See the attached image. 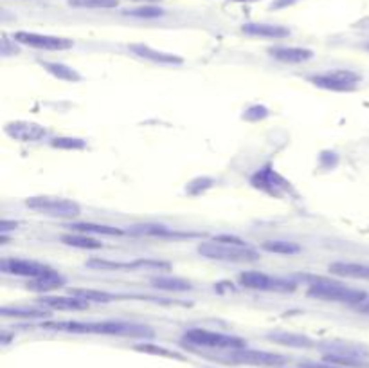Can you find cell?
Instances as JSON below:
<instances>
[{
  "label": "cell",
  "mask_w": 369,
  "mask_h": 368,
  "mask_svg": "<svg viewBox=\"0 0 369 368\" xmlns=\"http://www.w3.org/2000/svg\"><path fill=\"white\" fill-rule=\"evenodd\" d=\"M51 147L60 150H83L87 143L80 138H56L51 141Z\"/></svg>",
  "instance_id": "4dcf8cb0"
},
{
  "label": "cell",
  "mask_w": 369,
  "mask_h": 368,
  "mask_svg": "<svg viewBox=\"0 0 369 368\" xmlns=\"http://www.w3.org/2000/svg\"><path fill=\"white\" fill-rule=\"evenodd\" d=\"M124 14H130V17H137V19H159L164 14V10H161L159 6L144 4L141 8H135V10L124 11Z\"/></svg>",
  "instance_id": "f546056e"
},
{
  "label": "cell",
  "mask_w": 369,
  "mask_h": 368,
  "mask_svg": "<svg viewBox=\"0 0 369 368\" xmlns=\"http://www.w3.org/2000/svg\"><path fill=\"white\" fill-rule=\"evenodd\" d=\"M240 283L247 289H256V291H274V292H287L295 289V283L283 280V278L269 277L260 271H245L238 277Z\"/></svg>",
  "instance_id": "ba28073f"
},
{
  "label": "cell",
  "mask_w": 369,
  "mask_h": 368,
  "mask_svg": "<svg viewBox=\"0 0 369 368\" xmlns=\"http://www.w3.org/2000/svg\"><path fill=\"white\" fill-rule=\"evenodd\" d=\"M132 2H144V4H155V2H162V0H132Z\"/></svg>",
  "instance_id": "e575fe53"
},
{
  "label": "cell",
  "mask_w": 369,
  "mask_h": 368,
  "mask_svg": "<svg viewBox=\"0 0 369 368\" xmlns=\"http://www.w3.org/2000/svg\"><path fill=\"white\" fill-rule=\"evenodd\" d=\"M322 354L339 356V358H348L360 363H369V349L366 345L351 343V341H328L321 345Z\"/></svg>",
  "instance_id": "4fadbf2b"
},
{
  "label": "cell",
  "mask_w": 369,
  "mask_h": 368,
  "mask_svg": "<svg viewBox=\"0 0 369 368\" xmlns=\"http://www.w3.org/2000/svg\"><path fill=\"white\" fill-rule=\"evenodd\" d=\"M301 368H342V367H337V365L328 363V361H321V363H313V361H303V363H301Z\"/></svg>",
  "instance_id": "d6a6232c"
},
{
  "label": "cell",
  "mask_w": 369,
  "mask_h": 368,
  "mask_svg": "<svg viewBox=\"0 0 369 368\" xmlns=\"http://www.w3.org/2000/svg\"><path fill=\"white\" fill-rule=\"evenodd\" d=\"M42 63V67L52 74L58 80H63V82H80L81 76L78 74L74 69H71L65 63H58V62H40Z\"/></svg>",
  "instance_id": "7402d4cb"
},
{
  "label": "cell",
  "mask_w": 369,
  "mask_h": 368,
  "mask_svg": "<svg viewBox=\"0 0 369 368\" xmlns=\"http://www.w3.org/2000/svg\"><path fill=\"white\" fill-rule=\"evenodd\" d=\"M0 269L8 274H14V277H25V278H40L51 273L52 269L49 266L36 260L27 259H4L0 262Z\"/></svg>",
  "instance_id": "8fae6325"
},
{
  "label": "cell",
  "mask_w": 369,
  "mask_h": 368,
  "mask_svg": "<svg viewBox=\"0 0 369 368\" xmlns=\"http://www.w3.org/2000/svg\"><path fill=\"white\" fill-rule=\"evenodd\" d=\"M298 0H274L270 4V10H283V8H289V6L295 4Z\"/></svg>",
  "instance_id": "836d02e7"
},
{
  "label": "cell",
  "mask_w": 369,
  "mask_h": 368,
  "mask_svg": "<svg viewBox=\"0 0 369 368\" xmlns=\"http://www.w3.org/2000/svg\"><path fill=\"white\" fill-rule=\"evenodd\" d=\"M182 341L194 345V347H208V349L238 350L247 347V341L238 336L222 334V332H213V330L205 329H190L184 334Z\"/></svg>",
  "instance_id": "277c9868"
},
{
  "label": "cell",
  "mask_w": 369,
  "mask_h": 368,
  "mask_svg": "<svg viewBox=\"0 0 369 368\" xmlns=\"http://www.w3.org/2000/svg\"><path fill=\"white\" fill-rule=\"evenodd\" d=\"M270 341H274L278 345H284V347H293V349H308L312 347L313 341L304 334H295V332H284V330H278V332H269L267 334Z\"/></svg>",
  "instance_id": "d6986e66"
},
{
  "label": "cell",
  "mask_w": 369,
  "mask_h": 368,
  "mask_svg": "<svg viewBox=\"0 0 369 368\" xmlns=\"http://www.w3.org/2000/svg\"><path fill=\"white\" fill-rule=\"evenodd\" d=\"M62 242L65 246H72V248L80 249H101L103 244L98 242L96 239L89 237L85 233H65L62 235Z\"/></svg>",
  "instance_id": "603a6c76"
},
{
  "label": "cell",
  "mask_w": 369,
  "mask_h": 368,
  "mask_svg": "<svg viewBox=\"0 0 369 368\" xmlns=\"http://www.w3.org/2000/svg\"><path fill=\"white\" fill-rule=\"evenodd\" d=\"M4 132L11 139L22 141V143H34V141L47 138V129L34 121H10L5 123Z\"/></svg>",
  "instance_id": "7c38bea8"
},
{
  "label": "cell",
  "mask_w": 369,
  "mask_h": 368,
  "mask_svg": "<svg viewBox=\"0 0 369 368\" xmlns=\"http://www.w3.org/2000/svg\"><path fill=\"white\" fill-rule=\"evenodd\" d=\"M72 8H87V10H112L118 8L119 0H69Z\"/></svg>",
  "instance_id": "f1b7e54d"
},
{
  "label": "cell",
  "mask_w": 369,
  "mask_h": 368,
  "mask_svg": "<svg viewBox=\"0 0 369 368\" xmlns=\"http://www.w3.org/2000/svg\"><path fill=\"white\" fill-rule=\"evenodd\" d=\"M269 54L276 60L284 63H303L312 60L313 51L304 47H284V45H276L269 49Z\"/></svg>",
  "instance_id": "9a60e30c"
},
{
  "label": "cell",
  "mask_w": 369,
  "mask_h": 368,
  "mask_svg": "<svg viewBox=\"0 0 369 368\" xmlns=\"http://www.w3.org/2000/svg\"><path fill=\"white\" fill-rule=\"evenodd\" d=\"M40 303L52 311H85L89 309V301L76 296H43Z\"/></svg>",
  "instance_id": "2e32d148"
},
{
  "label": "cell",
  "mask_w": 369,
  "mask_h": 368,
  "mask_svg": "<svg viewBox=\"0 0 369 368\" xmlns=\"http://www.w3.org/2000/svg\"><path fill=\"white\" fill-rule=\"evenodd\" d=\"M63 283H65V278L58 273V271H54V269H52L51 273H47L45 277H40V278H34V280H31L27 287L31 289V291L49 292V291H56V289L63 287Z\"/></svg>",
  "instance_id": "ffe728a7"
},
{
  "label": "cell",
  "mask_w": 369,
  "mask_h": 368,
  "mask_svg": "<svg viewBox=\"0 0 369 368\" xmlns=\"http://www.w3.org/2000/svg\"><path fill=\"white\" fill-rule=\"evenodd\" d=\"M2 318H24V320H34V318H45L47 311L42 309H29V307H2L0 309Z\"/></svg>",
  "instance_id": "cb8c5ba5"
},
{
  "label": "cell",
  "mask_w": 369,
  "mask_h": 368,
  "mask_svg": "<svg viewBox=\"0 0 369 368\" xmlns=\"http://www.w3.org/2000/svg\"><path fill=\"white\" fill-rule=\"evenodd\" d=\"M197 251L205 259L222 260V262L243 263L256 262L260 259V253L252 246L240 239H234V237H225V235L214 240H209V242H202L197 248Z\"/></svg>",
  "instance_id": "6da1fadb"
},
{
  "label": "cell",
  "mask_w": 369,
  "mask_h": 368,
  "mask_svg": "<svg viewBox=\"0 0 369 368\" xmlns=\"http://www.w3.org/2000/svg\"><path fill=\"white\" fill-rule=\"evenodd\" d=\"M263 249L269 251V253H276V255H295L301 251L298 244L293 242H287V240H267L263 242Z\"/></svg>",
  "instance_id": "83f0119b"
},
{
  "label": "cell",
  "mask_w": 369,
  "mask_h": 368,
  "mask_svg": "<svg viewBox=\"0 0 369 368\" xmlns=\"http://www.w3.org/2000/svg\"><path fill=\"white\" fill-rule=\"evenodd\" d=\"M72 231L76 233H96V235H121L123 231L119 228H112V226H103V224H92V222H85V224H71L69 226Z\"/></svg>",
  "instance_id": "4316f807"
},
{
  "label": "cell",
  "mask_w": 369,
  "mask_h": 368,
  "mask_svg": "<svg viewBox=\"0 0 369 368\" xmlns=\"http://www.w3.org/2000/svg\"><path fill=\"white\" fill-rule=\"evenodd\" d=\"M87 334H107L121 336V338H139V340H150L155 336L152 327L141 325V323H128V321H96L87 323Z\"/></svg>",
  "instance_id": "5b68a950"
},
{
  "label": "cell",
  "mask_w": 369,
  "mask_h": 368,
  "mask_svg": "<svg viewBox=\"0 0 369 368\" xmlns=\"http://www.w3.org/2000/svg\"><path fill=\"white\" fill-rule=\"evenodd\" d=\"M135 350H139V352H144V354H153V356H162V358H170V359H184L180 354H177V352H171V350L168 349H162V347H157V345H137L135 347Z\"/></svg>",
  "instance_id": "1f68e13d"
},
{
  "label": "cell",
  "mask_w": 369,
  "mask_h": 368,
  "mask_svg": "<svg viewBox=\"0 0 369 368\" xmlns=\"http://www.w3.org/2000/svg\"><path fill=\"white\" fill-rule=\"evenodd\" d=\"M330 273L337 277L353 278V280H368L369 282V266L357 262H333L330 263Z\"/></svg>",
  "instance_id": "e0dca14e"
},
{
  "label": "cell",
  "mask_w": 369,
  "mask_h": 368,
  "mask_svg": "<svg viewBox=\"0 0 369 368\" xmlns=\"http://www.w3.org/2000/svg\"><path fill=\"white\" fill-rule=\"evenodd\" d=\"M152 285L157 287V289H164V291H175V292H184L193 289V285H191L190 282H186L182 278H171V277L152 278Z\"/></svg>",
  "instance_id": "d4e9b609"
},
{
  "label": "cell",
  "mask_w": 369,
  "mask_h": 368,
  "mask_svg": "<svg viewBox=\"0 0 369 368\" xmlns=\"http://www.w3.org/2000/svg\"><path fill=\"white\" fill-rule=\"evenodd\" d=\"M232 2H245V4H251V2H258V0H232Z\"/></svg>",
  "instance_id": "d590c367"
},
{
  "label": "cell",
  "mask_w": 369,
  "mask_h": 368,
  "mask_svg": "<svg viewBox=\"0 0 369 368\" xmlns=\"http://www.w3.org/2000/svg\"><path fill=\"white\" fill-rule=\"evenodd\" d=\"M130 233L132 235H141V237H182V233H177L175 230L171 228H166L162 224H137L130 228Z\"/></svg>",
  "instance_id": "44dd1931"
},
{
  "label": "cell",
  "mask_w": 369,
  "mask_h": 368,
  "mask_svg": "<svg viewBox=\"0 0 369 368\" xmlns=\"http://www.w3.org/2000/svg\"><path fill=\"white\" fill-rule=\"evenodd\" d=\"M368 47H369V45H368Z\"/></svg>",
  "instance_id": "8d00e7d4"
},
{
  "label": "cell",
  "mask_w": 369,
  "mask_h": 368,
  "mask_svg": "<svg viewBox=\"0 0 369 368\" xmlns=\"http://www.w3.org/2000/svg\"><path fill=\"white\" fill-rule=\"evenodd\" d=\"M251 184L256 190L263 191V193L272 197H283L284 193H289L290 191V182L284 177H281L280 173L276 172L270 164L260 168V170L252 175Z\"/></svg>",
  "instance_id": "52a82bcc"
},
{
  "label": "cell",
  "mask_w": 369,
  "mask_h": 368,
  "mask_svg": "<svg viewBox=\"0 0 369 368\" xmlns=\"http://www.w3.org/2000/svg\"><path fill=\"white\" fill-rule=\"evenodd\" d=\"M14 40L22 45L33 49H42V51H67L74 45V42L62 36H51V34L29 33V31H19L14 33Z\"/></svg>",
  "instance_id": "9c48e42d"
},
{
  "label": "cell",
  "mask_w": 369,
  "mask_h": 368,
  "mask_svg": "<svg viewBox=\"0 0 369 368\" xmlns=\"http://www.w3.org/2000/svg\"><path fill=\"white\" fill-rule=\"evenodd\" d=\"M25 206L40 215L54 217V219H74L81 215V208L78 202L62 199V197H29Z\"/></svg>",
  "instance_id": "3957f363"
},
{
  "label": "cell",
  "mask_w": 369,
  "mask_h": 368,
  "mask_svg": "<svg viewBox=\"0 0 369 368\" xmlns=\"http://www.w3.org/2000/svg\"><path fill=\"white\" fill-rule=\"evenodd\" d=\"M242 31L249 36H260V39H287L290 36V29L276 24H245Z\"/></svg>",
  "instance_id": "ac0fdd59"
},
{
  "label": "cell",
  "mask_w": 369,
  "mask_h": 368,
  "mask_svg": "<svg viewBox=\"0 0 369 368\" xmlns=\"http://www.w3.org/2000/svg\"><path fill=\"white\" fill-rule=\"evenodd\" d=\"M130 51H132L135 56L144 58V60H150V62L155 63H164V65H180V63H184V58L171 53H162V51H157V49L150 47V45H144V43H132V45H130Z\"/></svg>",
  "instance_id": "5bb4252c"
},
{
  "label": "cell",
  "mask_w": 369,
  "mask_h": 368,
  "mask_svg": "<svg viewBox=\"0 0 369 368\" xmlns=\"http://www.w3.org/2000/svg\"><path fill=\"white\" fill-rule=\"evenodd\" d=\"M231 361L234 363L254 365V367H280L287 363V358L274 352H265V350H252V349H238L231 350L229 354Z\"/></svg>",
  "instance_id": "30bf717a"
},
{
  "label": "cell",
  "mask_w": 369,
  "mask_h": 368,
  "mask_svg": "<svg viewBox=\"0 0 369 368\" xmlns=\"http://www.w3.org/2000/svg\"><path fill=\"white\" fill-rule=\"evenodd\" d=\"M308 296L317 298L322 301H337V303H353L360 305L368 300V294L359 289H351L339 282H330L324 278H317L308 289Z\"/></svg>",
  "instance_id": "7a4b0ae2"
},
{
  "label": "cell",
  "mask_w": 369,
  "mask_h": 368,
  "mask_svg": "<svg viewBox=\"0 0 369 368\" xmlns=\"http://www.w3.org/2000/svg\"><path fill=\"white\" fill-rule=\"evenodd\" d=\"M71 296L81 298L85 301H96V303H109V301L115 300L114 294L104 291H94V289H71Z\"/></svg>",
  "instance_id": "484cf974"
},
{
  "label": "cell",
  "mask_w": 369,
  "mask_h": 368,
  "mask_svg": "<svg viewBox=\"0 0 369 368\" xmlns=\"http://www.w3.org/2000/svg\"><path fill=\"white\" fill-rule=\"evenodd\" d=\"M319 89H326L333 92H350L355 91L357 85L360 83V74L348 69H335V71H326L321 74H313L308 78Z\"/></svg>",
  "instance_id": "8992f818"
}]
</instances>
